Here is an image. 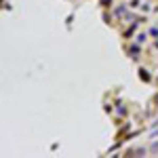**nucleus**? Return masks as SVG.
<instances>
[{
	"mask_svg": "<svg viewBox=\"0 0 158 158\" xmlns=\"http://www.w3.org/2000/svg\"><path fill=\"white\" fill-rule=\"evenodd\" d=\"M139 76H141V80H150V76L146 74V70H141V74H139Z\"/></svg>",
	"mask_w": 158,
	"mask_h": 158,
	"instance_id": "f257e3e1",
	"label": "nucleus"
}]
</instances>
